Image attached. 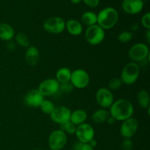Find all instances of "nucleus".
Returning a JSON list of instances; mask_svg holds the SVG:
<instances>
[{
	"label": "nucleus",
	"instance_id": "nucleus-1",
	"mask_svg": "<svg viewBox=\"0 0 150 150\" xmlns=\"http://www.w3.org/2000/svg\"><path fill=\"white\" fill-rule=\"evenodd\" d=\"M134 107L126 99H119L114 101L110 107L109 114L116 121L123 122L133 117Z\"/></svg>",
	"mask_w": 150,
	"mask_h": 150
},
{
	"label": "nucleus",
	"instance_id": "nucleus-2",
	"mask_svg": "<svg viewBox=\"0 0 150 150\" xmlns=\"http://www.w3.org/2000/svg\"><path fill=\"white\" fill-rule=\"evenodd\" d=\"M97 24L104 30H108L116 26L119 20L118 11L112 7L102 9L97 15Z\"/></svg>",
	"mask_w": 150,
	"mask_h": 150
},
{
	"label": "nucleus",
	"instance_id": "nucleus-3",
	"mask_svg": "<svg viewBox=\"0 0 150 150\" xmlns=\"http://www.w3.org/2000/svg\"><path fill=\"white\" fill-rule=\"evenodd\" d=\"M139 74H140V67L138 63L130 62L127 63L122 70L120 79L124 84L132 85L136 83V81L138 80Z\"/></svg>",
	"mask_w": 150,
	"mask_h": 150
},
{
	"label": "nucleus",
	"instance_id": "nucleus-4",
	"mask_svg": "<svg viewBox=\"0 0 150 150\" xmlns=\"http://www.w3.org/2000/svg\"><path fill=\"white\" fill-rule=\"evenodd\" d=\"M128 57L133 62H141L149 57V46L146 44L139 42L129 49Z\"/></svg>",
	"mask_w": 150,
	"mask_h": 150
},
{
	"label": "nucleus",
	"instance_id": "nucleus-5",
	"mask_svg": "<svg viewBox=\"0 0 150 150\" xmlns=\"http://www.w3.org/2000/svg\"><path fill=\"white\" fill-rule=\"evenodd\" d=\"M105 30L98 24L88 26L85 32L86 40L92 45L100 44L105 39Z\"/></svg>",
	"mask_w": 150,
	"mask_h": 150
},
{
	"label": "nucleus",
	"instance_id": "nucleus-6",
	"mask_svg": "<svg viewBox=\"0 0 150 150\" xmlns=\"http://www.w3.org/2000/svg\"><path fill=\"white\" fill-rule=\"evenodd\" d=\"M67 136L62 130H55L48 136V144L51 150H62L65 146Z\"/></svg>",
	"mask_w": 150,
	"mask_h": 150
},
{
	"label": "nucleus",
	"instance_id": "nucleus-7",
	"mask_svg": "<svg viewBox=\"0 0 150 150\" xmlns=\"http://www.w3.org/2000/svg\"><path fill=\"white\" fill-rule=\"evenodd\" d=\"M89 81L90 77L86 70L83 69H76L72 72L70 82L74 88L82 89L88 86Z\"/></svg>",
	"mask_w": 150,
	"mask_h": 150
},
{
	"label": "nucleus",
	"instance_id": "nucleus-8",
	"mask_svg": "<svg viewBox=\"0 0 150 150\" xmlns=\"http://www.w3.org/2000/svg\"><path fill=\"white\" fill-rule=\"evenodd\" d=\"M43 29L46 32L53 35L60 34L65 29V21L58 16L51 17L43 23Z\"/></svg>",
	"mask_w": 150,
	"mask_h": 150
},
{
	"label": "nucleus",
	"instance_id": "nucleus-9",
	"mask_svg": "<svg viewBox=\"0 0 150 150\" xmlns=\"http://www.w3.org/2000/svg\"><path fill=\"white\" fill-rule=\"evenodd\" d=\"M75 134L79 142L89 144L95 138V130L90 124L84 122L76 126Z\"/></svg>",
	"mask_w": 150,
	"mask_h": 150
},
{
	"label": "nucleus",
	"instance_id": "nucleus-10",
	"mask_svg": "<svg viewBox=\"0 0 150 150\" xmlns=\"http://www.w3.org/2000/svg\"><path fill=\"white\" fill-rule=\"evenodd\" d=\"M38 89L43 97L53 96L59 91V83L56 79H45L41 81Z\"/></svg>",
	"mask_w": 150,
	"mask_h": 150
},
{
	"label": "nucleus",
	"instance_id": "nucleus-11",
	"mask_svg": "<svg viewBox=\"0 0 150 150\" xmlns=\"http://www.w3.org/2000/svg\"><path fill=\"white\" fill-rule=\"evenodd\" d=\"M95 99L98 105L104 109L110 108L114 102V95L106 87H101L97 91Z\"/></svg>",
	"mask_w": 150,
	"mask_h": 150
},
{
	"label": "nucleus",
	"instance_id": "nucleus-12",
	"mask_svg": "<svg viewBox=\"0 0 150 150\" xmlns=\"http://www.w3.org/2000/svg\"><path fill=\"white\" fill-rule=\"evenodd\" d=\"M139 122L133 117L122 122L120 126V134L124 139H131L137 132Z\"/></svg>",
	"mask_w": 150,
	"mask_h": 150
},
{
	"label": "nucleus",
	"instance_id": "nucleus-13",
	"mask_svg": "<svg viewBox=\"0 0 150 150\" xmlns=\"http://www.w3.org/2000/svg\"><path fill=\"white\" fill-rule=\"evenodd\" d=\"M71 111L66 106L60 105L55 107L54 111L50 114L51 120L57 124L60 125L69 121L70 118Z\"/></svg>",
	"mask_w": 150,
	"mask_h": 150
},
{
	"label": "nucleus",
	"instance_id": "nucleus-14",
	"mask_svg": "<svg viewBox=\"0 0 150 150\" xmlns=\"http://www.w3.org/2000/svg\"><path fill=\"white\" fill-rule=\"evenodd\" d=\"M44 100V97L41 95L38 89L29 91L24 97V103L27 106L32 108H38Z\"/></svg>",
	"mask_w": 150,
	"mask_h": 150
},
{
	"label": "nucleus",
	"instance_id": "nucleus-15",
	"mask_svg": "<svg viewBox=\"0 0 150 150\" xmlns=\"http://www.w3.org/2000/svg\"><path fill=\"white\" fill-rule=\"evenodd\" d=\"M122 7L125 13L129 15H136L144 8L143 0H123Z\"/></svg>",
	"mask_w": 150,
	"mask_h": 150
},
{
	"label": "nucleus",
	"instance_id": "nucleus-16",
	"mask_svg": "<svg viewBox=\"0 0 150 150\" xmlns=\"http://www.w3.org/2000/svg\"><path fill=\"white\" fill-rule=\"evenodd\" d=\"M25 59L30 66H35L40 61V51L37 47L29 46L25 53Z\"/></svg>",
	"mask_w": 150,
	"mask_h": 150
},
{
	"label": "nucleus",
	"instance_id": "nucleus-17",
	"mask_svg": "<svg viewBox=\"0 0 150 150\" xmlns=\"http://www.w3.org/2000/svg\"><path fill=\"white\" fill-rule=\"evenodd\" d=\"M65 29L73 36H79L83 32V26L76 19H70L65 22Z\"/></svg>",
	"mask_w": 150,
	"mask_h": 150
},
{
	"label": "nucleus",
	"instance_id": "nucleus-18",
	"mask_svg": "<svg viewBox=\"0 0 150 150\" xmlns=\"http://www.w3.org/2000/svg\"><path fill=\"white\" fill-rule=\"evenodd\" d=\"M15 37V30L10 24L0 23V40L4 41L12 40Z\"/></svg>",
	"mask_w": 150,
	"mask_h": 150
},
{
	"label": "nucleus",
	"instance_id": "nucleus-19",
	"mask_svg": "<svg viewBox=\"0 0 150 150\" xmlns=\"http://www.w3.org/2000/svg\"><path fill=\"white\" fill-rule=\"evenodd\" d=\"M87 119V113L83 109H76L70 114V121L76 126L81 125L86 122Z\"/></svg>",
	"mask_w": 150,
	"mask_h": 150
},
{
	"label": "nucleus",
	"instance_id": "nucleus-20",
	"mask_svg": "<svg viewBox=\"0 0 150 150\" xmlns=\"http://www.w3.org/2000/svg\"><path fill=\"white\" fill-rule=\"evenodd\" d=\"M110 117L109 111L104 108L98 109L93 113L92 116V120L96 124H103Z\"/></svg>",
	"mask_w": 150,
	"mask_h": 150
},
{
	"label": "nucleus",
	"instance_id": "nucleus-21",
	"mask_svg": "<svg viewBox=\"0 0 150 150\" xmlns=\"http://www.w3.org/2000/svg\"><path fill=\"white\" fill-rule=\"evenodd\" d=\"M71 73V70L67 67H61L56 73V80L59 83L69 82L70 81Z\"/></svg>",
	"mask_w": 150,
	"mask_h": 150
},
{
	"label": "nucleus",
	"instance_id": "nucleus-22",
	"mask_svg": "<svg viewBox=\"0 0 150 150\" xmlns=\"http://www.w3.org/2000/svg\"><path fill=\"white\" fill-rule=\"evenodd\" d=\"M137 102L139 106L144 109H146L150 107V97L149 92L144 89H142L140 92H139L137 95Z\"/></svg>",
	"mask_w": 150,
	"mask_h": 150
},
{
	"label": "nucleus",
	"instance_id": "nucleus-23",
	"mask_svg": "<svg viewBox=\"0 0 150 150\" xmlns=\"http://www.w3.org/2000/svg\"><path fill=\"white\" fill-rule=\"evenodd\" d=\"M81 20V23L88 27V26L97 24L98 17H97L96 13L94 12L86 11L82 14Z\"/></svg>",
	"mask_w": 150,
	"mask_h": 150
},
{
	"label": "nucleus",
	"instance_id": "nucleus-24",
	"mask_svg": "<svg viewBox=\"0 0 150 150\" xmlns=\"http://www.w3.org/2000/svg\"><path fill=\"white\" fill-rule=\"evenodd\" d=\"M55 107V105H54V103L52 101H51L50 100L45 99L43 100L42 103L40 105V108L42 112L45 114H49V115L52 113Z\"/></svg>",
	"mask_w": 150,
	"mask_h": 150
},
{
	"label": "nucleus",
	"instance_id": "nucleus-25",
	"mask_svg": "<svg viewBox=\"0 0 150 150\" xmlns=\"http://www.w3.org/2000/svg\"><path fill=\"white\" fill-rule=\"evenodd\" d=\"M16 42L22 48H27L29 46V38L24 33H18L16 35Z\"/></svg>",
	"mask_w": 150,
	"mask_h": 150
},
{
	"label": "nucleus",
	"instance_id": "nucleus-26",
	"mask_svg": "<svg viewBox=\"0 0 150 150\" xmlns=\"http://www.w3.org/2000/svg\"><path fill=\"white\" fill-rule=\"evenodd\" d=\"M60 130L64 132L66 134H75V132H76V126L69 120V121L60 125Z\"/></svg>",
	"mask_w": 150,
	"mask_h": 150
},
{
	"label": "nucleus",
	"instance_id": "nucleus-27",
	"mask_svg": "<svg viewBox=\"0 0 150 150\" xmlns=\"http://www.w3.org/2000/svg\"><path fill=\"white\" fill-rule=\"evenodd\" d=\"M122 82L120 78H114V79H111L108 83V89L110 90H117V89H120L122 85Z\"/></svg>",
	"mask_w": 150,
	"mask_h": 150
},
{
	"label": "nucleus",
	"instance_id": "nucleus-28",
	"mask_svg": "<svg viewBox=\"0 0 150 150\" xmlns=\"http://www.w3.org/2000/svg\"><path fill=\"white\" fill-rule=\"evenodd\" d=\"M133 38V34L132 32H128V31H125V32H121L118 35V40L120 42L126 43V42H130Z\"/></svg>",
	"mask_w": 150,
	"mask_h": 150
},
{
	"label": "nucleus",
	"instance_id": "nucleus-29",
	"mask_svg": "<svg viewBox=\"0 0 150 150\" xmlns=\"http://www.w3.org/2000/svg\"><path fill=\"white\" fill-rule=\"evenodd\" d=\"M74 89V87L72 85V83L69 82H66V83H59V91L62 92L64 94H68L73 92Z\"/></svg>",
	"mask_w": 150,
	"mask_h": 150
},
{
	"label": "nucleus",
	"instance_id": "nucleus-30",
	"mask_svg": "<svg viewBox=\"0 0 150 150\" xmlns=\"http://www.w3.org/2000/svg\"><path fill=\"white\" fill-rule=\"evenodd\" d=\"M141 23H142V26L146 29L147 30H150V13H145L142 18L141 20Z\"/></svg>",
	"mask_w": 150,
	"mask_h": 150
},
{
	"label": "nucleus",
	"instance_id": "nucleus-31",
	"mask_svg": "<svg viewBox=\"0 0 150 150\" xmlns=\"http://www.w3.org/2000/svg\"><path fill=\"white\" fill-rule=\"evenodd\" d=\"M133 144L131 139H125L121 144L122 150H132Z\"/></svg>",
	"mask_w": 150,
	"mask_h": 150
},
{
	"label": "nucleus",
	"instance_id": "nucleus-32",
	"mask_svg": "<svg viewBox=\"0 0 150 150\" xmlns=\"http://www.w3.org/2000/svg\"><path fill=\"white\" fill-rule=\"evenodd\" d=\"M83 2L91 8H95L99 5L100 0H82Z\"/></svg>",
	"mask_w": 150,
	"mask_h": 150
},
{
	"label": "nucleus",
	"instance_id": "nucleus-33",
	"mask_svg": "<svg viewBox=\"0 0 150 150\" xmlns=\"http://www.w3.org/2000/svg\"><path fill=\"white\" fill-rule=\"evenodd\" d=\"M7 48H8L10 51H13L15 49H16V43H15L14 42H12V40L8 41V42H7Z\"/></svg>",
	"mask_w": 150,
	"mask_h": 150
},
{
	"label": "nucleus",
	"instance_id": "nucleus-34",
	"mask_svg": "<svg viewBox=\"0 0 150 150\" xmlns=\"http://www.w3.org/2000/svg\"><path fill=\"white\" fill-rule=\"evenodd\" d=\"M81 150H94V148L91 146L89 144H82Z\"/></svg>",
	"mask_w": 150,
	"mask_h": 150
},
{
	"label": "nucleus",
	"instance_id": "nucleus-35",
	"mask_svg": "<svg viewBox=\"0 0 150 150\" xmlns=\"http://www.w3.org/2000/svg\"><path fill=\"white\" fill-rule=\"evenodd\" d=\"M82 143L81 142H77V143L75 144L73 146V150H81V148Z\"/></svg>",
	"mask_w": 150,
	"mask_h": 150
},
{
	"label": "nucleus",
	"instance_id": "nucleus-36",
	"mask_svg": "<svg viewBox=\"0 0 150 150\" xmlns=\"http://www.w3.org/2000/svg\"><path fill=\"white\" fill-rule=\"evenodd\" d=\"M145 39H146V42L148 44L150 43V30H147L145 35Z\"/></svg>",
	"mask_w": 150,
	"mask_h": 150
},
{
	"label": "nucleus",
	"instance_id": "nucleus-37",
	"mask_svg": "<svg viewBox=\"0 0 150 150\" xmlns=\"http://www.w3.org/2000/svg\"><path fill=\"white\" fill-rule=\"evenodd\" d=\"M106 122H108L109 125H114V123L116 122V120H114V119L112 117H111V116H110V117L108 118V120H107Z\"/></svg>",
	"mask_w": 150,
	"mask_h": 150
},
{
	"label": "nucleus",
	"instance_id": "nucleus-38",
	"mask_svg": "<svg viewBox=\"0 0 150 150\" xmlns=\"http://www.w3.org/2000/svg\"><path fill=\"white\" fill-rule=\"evenodd\" d=\"M89 144L94 148L97 146V144H98V142H97V141L95 140V139H92L90 142H89Z\"/></svg>",
	"mask_w": 150,
	"mask_h": 150
},
{
	"label": "nucleus",
	"instance_id": "nucleus-39",
	"mask_svg": "<svg viewBox=\"0 0 150 150\" xmlns=\"http://www.w3.org/2000/svg\"><path fill=\"white\" fill-rule=\"evenodd\" d=\"M81 1L82 0H70V1H71V2L74 4H79V3H80Z\"/></svg>",
	"mask_w": 150,
	"mask_h": 150
},
{
	"label": "nucleus",
	"instance_id": "nucleus-40",
	"mask_svg": "<svg viewBox=\"0 0 150 150\" xmlns=\"http://www.w3.org/2000/svg\"><path fill=\"white\" fill-rule=\"evenodd\" d=\"M35 150H42V149H35Z\"/></svg>",
	"mask_w": 150,
	"mask_h": 150
}]
</instances>
